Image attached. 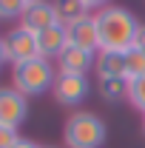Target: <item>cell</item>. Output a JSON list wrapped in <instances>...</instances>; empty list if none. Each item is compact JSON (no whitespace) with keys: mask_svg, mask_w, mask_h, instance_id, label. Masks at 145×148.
Wrapping results in <instances>:
<instances>
[{"mask_svg":"<svg viewBox=\"0 0 145 148\" xmlns=\"http://www.w3.org/2000/svg\"><path fill=\"white\" fill-rule=\"evenodd\" d=\"M134 46H137L140 51H145V23L140 26V32H137V40H134Z\"/></svg>","mask_w":145,"mask_h":148,"instance_id":"obj_18","label":"cell"},{"mask_svg":"<svg viewBox=\"0 0 145 148\" xmlns=\"http://www.w3.org/2000/svg\"><path fill=\"white\" fill-rule=\"evenodd\" d=\"M142 131H145V114H142Z\"/></svg>","mask_w":145,"mask_h":148,"instance_id":"obj_22","label":"cell"},{"mask_svg":"<svg viewBox=\"0 0 145 148\" xmlns=\"http://www.w3.org/2000/svg\"><path fill=\"white\" fill-rule=\"evenodd\" d=\"M12 148H40V145H37V143H31V140H23V137H20Z\"/></svg>","mask_w":145,"mask_h":148,"instance_id":"obj_20","label":"cell"},{"mask_svg":"<svg viewBox=\"0 0 145 148\" xmlns=\"http://www.w3.org/2000/svg\"><path fill=\"white\" fill-rule=\"evenodd\" d=\"M6 63H9V57H6V40L0 37V69H3Z\"/></svg>","mask_w":145,"mask_h":148,"instance_id":"obj_21","label":"cell"},{"mask_svg":"<svg viewBox=\"0 0 145 148\" xmlns=\"http://www.w3.org/2000/svg\"><path fill=\"white\" fill-rule=\"evenodd\" d=\"M29 117V97L20 94L14 86H3L0 88V125L20 128Z\"/></svg>","mask_w":145,"mask_h":148,"instance_id":"obj_6","label":"cell"},{"mask_svg":"<svg viewBox=\"0 0 145 148\" xmlns=\"http://www.w3.org/2000/svg\"><path fill=\"white\" fill-rule=\"evenodd\" d=\"M105 123L91 111H74L63 125L66 148H103L105 143Z\"/></svg>","mask_w":145,"mask_h":148,"instance_id":"obj_2","label":"cell"},{"mask_svg":"<svg viewBox=\"0 0 145 148\" xmlns=\"http://www.w3.org/2000/svg\"><path fill=\"white\" fill-rule=\"evenodd\" d=\"M26 0H0V20H20Z\"/></svg>","mask_w":145,"mask_h":148,"instance_id":"obj_16","label":"cell"},{"mask_svg":"<svg viewBox=\"0 0 145 148\" xmlns=\"http://www.w3.org/2000/svg\"><path fill=\"white\" fill-rule=\"evenodd\" d=\"M66 34H68V43L77 46V49L100 51V37H97V20H94V14L77 20L71 26H66Z\"/></svg>","mask_w":145,"mask_h":148,"instance_id":"obj_8","label":"cell"},{"mask_svg":"<svg viewBox=\"0 0 145 148\" xmlns=\"http://www.w3.org/2000/svg\"><path fill=\"white\" fill-rule=\"evenodd\" d=\"M97 60V51H85V49H77V46H66V51L57 57V69L63 74H88V69Z\"/></svg>","mask_w":145,"mask_h":148,"instance_id":"obj_9","label":"cell"},{"mask_svg":"<svg viewBox=\"0 0 145 148\" xmlns=\"http://www.w3.org/2000/svg\"><path fill=\"white\" fill-rule=\"evenodd\" d=\"M29 3H37V0H26V6H29Z\"/></svg>","mask_w":145,"mask_h":148,"instance_id":"obj_23","label":"cell"},{"mask_svg":"<svg viewBox=\"0 0 145 148\" xmlns=\"http://www.w3.org/2000/svg\"><path fill=\"white\" fill-rule=\"evenodd\" d=\"M51 6H54L57 23H63V26H71L77 20L88 17V6L83 0H51Z\"/></svg>","mask_w":145,"mask_h":148,"instance_id":"obj_12","label":"cell"},{"mask_svg":"<svg viewBox=\"0 0 145 148\" xmlns=\"http://www.w3.org/2000/svg\"><path fill=\"white\" fill-rule=\"evenodd\" d=\"M20 26L29 29V32H34V34H40V32L49 29V26H57V14H54L51 0L29 3V6L23 9V14H20Z\"/></svg>","mask_w":145,"mask_h":148,"instance_id":"obj_7","label":"cell"},{"mask_svg":"<svg viewBox=\"0 0 145 148\" xmlns=\"http://www.w3.org/2000/svg\"><path fill=\"white\" fill-rule=\"evenodd\" d=\"M88 77L85 74H63L57 71L54 86H51V94L60 106H80L85 97H88Z\"/></svg>","mask_w":145,"mask_h":148,"instance_id":"obj_5","label":"cell"},{"mask_svg":"<svg viewBox=\"0 0 145 148\" xmlns=\"http://www.w3.org/2000/svg\"><path fill=\"white\" fill-rule=\"evenodd\" d=\"M54 63L46 57H34L29 63L12 66V86L26 97H37L43 91H51L54 86Z\"/></svg>","mask_w":145,"mask_h":148,"instance_id":"obj_3","label":"cell"},{"mask_svg":"<svg viewBox=\"0 0 145 148\" xmlns=\"http://www.w3.org/2000/svg\"><path fill=\"white\" fill-rule=\"evenodd\" d=\"M20 140L17 128H9V125H0V148H12Z\"/></svg>","mask_w":145,"mask_h":148,"instance_id":"obj_17","label":"cell"},{"mask_svg":"<svg viewBox=\"0 0 145 148\" xmlns=\"http://www.w3.org/2000/svg\"><path fill=\"white\" fill-rule=\"evenodd\" d=\"M125 77L128 80L145 77V51H140L137 46H131L125 51Z\"/></svg>","mask_w":145,"mask_h":148,"instance_id":"obj_14","label":"cell"},{"mask_svg":"<svg viewBox=\"0 0 145 148\" xmlns=\"http://www.w3.org/2000/svg\"><path fill=\"white\" fill-rule=\"evenodd\" d=\"M83 3H85L88 9H105V6H108V0H83Z\"/></svg>","mask_w":145,"mask_h":148,"instance_id":"obj_19","label":"cell"},{"mask_svg":"<svg viewBox=\"0 0 145 148\" xmlns=\"http://www.w3.org/2000/svg\"><path fill=\"white\" fill-rule=\"evenodd\" d=\"M94 69L100 77H125V51H97Z\"/></svg>","mask_w":145,"mask_h":148,"instance_id":"obj_11","label":"cell"},{"mask_svg":"<svg viewBox=\"0 0 145 148\" xmlns=\"http://www.w3.org/2000/svg\"><path fill=\"white\" fill-rule=\"evenodd\" d=\"M3 40H6V57H9L12 66H17V63H29V60L40 57L37 34H34V32H29V29H23V26H14Z\"/></svg>","mask_w":145,"mask_h":148,"instance_id":"obj_4","label":"cell"},{"mask_svg":"<svg viewBox=\"0 0 145 148\" xmlns=\"http://www.w3.org/2000/svg\"><path fill=\"white\" fill-rule=\"evenodd\" d=\"M49 148H51V145H49Z\"/></svg>","mask_w":145,"mask_h":148,"instance_id":"obj_24","label":"cell"},{"mask_svg":"<svg viewBox=\"0 0 145 148\" xmlns=\"http://www.w3.org/2000/svg\"><path fill=\"white\" fill-rule=\"evenodd\" d=\"M100 97L108 103L128 100V77H100Z\"/></svg>","mask_w":145,"mask_h":148,"instance_id":"obj_13","label":"cell"},{"mask_svg":"<svg viewBox=\"0 0 145 148\" xmlns=\"http://www.w3.org/2000/svg\"><path fill=\"white\" fill-rule=\"evenodd\" d=\"M37 46H40V57L46 60H57V57L66 51L68 46V34H66V26L57 23V26H49L37 34Z\"/></svg>","mask_w":145,"mask_h":148,"instance_id":"obj_10","label":"cell"},{"mask_svg":"<svg viewBox=\"0 0 145 148\" xmlns=\"http://www.w3.org/2000/svg\"><path fill=\"white\" fill-rule=\"evenodd\" d=\"M128 103H131L137 111L145 114V77H140V80H128Z\"/></svg>","mask_w":145,"mask_h":148,"instance_id":"obj_15","label":"cell"},{"mask_svg":"<svg viewBox=\"0 0 145 148\" xmlns=\"http://www.w3.org/2000/svg\"><path fill=\"white\" fill-rule=\"evenodd\" d=\"M97 37H100V51H128L137 40L140 20L122 6H105L97 14Z\"/></svg>","mask_w":145,"mask_h":148,"instance_id":"obj_1","label":"cell"}]
</instances>
